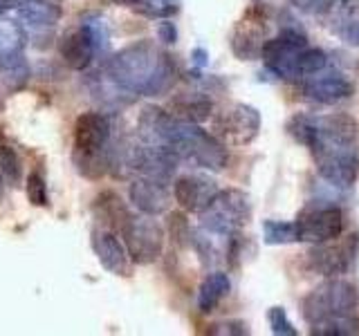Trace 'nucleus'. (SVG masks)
<instances>
[{
    "label": "nucleus",
    "instance_id": "obj_1",
    "mask_svg": "<svg viewBox=\"0 0 359 336\" xmlns=\"http://www.w3.org/2000/svg\"><path fill=\"white\" fill-rule=\"evenodd\" d=\"M290 137H294L312 153L317 173L337 188H351L359 175L357 121L337 112L328 117L294 115L287 121Z\"/></svg>",
    "mask_w": 359,
    "mask_h": 336
},
{
    "label": "nucleus",
    "instance_id": "obj_2",
    "mask_svg": "<svg viewBox=\"0 0 359 336\" xmlns=\"http://www.w3.org/2000/svg\"><path fill=\"white\" fill-rule=\"evenodd\" d=\"M137 128L144 144L171 148L180 157V162L202 168V171H222L229 162V153L216 134L202 130L200 123L177 119L164 108H144Z\"/></svg>",
    "mask_w": 359,
    "mask_h": 336
},
{
    "label": "nucleus",
    "instance_id": "obj_3",
    "mask_svg": "<svg viewBox=\"0 0 359 336\" xmlns=\"http://www.w3.org/2000/svg\"><path fill=\"white\" fill-rule=\"evenodd\" d=\"M106 76L126 94L160 97L175 83V65L155 43L137 41L112 56Z\"/></svg>",
    "mask_w": 359,
    "mask_h": 336
},
{
    "label": "nucleus",
    "instance_id": "obj_4",
    "mask_svg": "<svg viewBox=\"0 0 359 336\" xmlns=\"http://www.w3.org/2000/svg\"><path fill=\"white\" fill-rule=\"evenodd\" d=\"M359 291L353 283L328 278L303 298L301 312L317 336H351L359 332Z\"/></svg>",
    "mask_w": 359,
    "mask_h": 336
},
{
    "label": "nucleus",
    "instance_id": "obj_5",
    "mask_svg": "<svg viewBox=\"0 0 359 336\" xmlns=\"http://www.w3.org/2000/svg\"><path fill=\"white\" fill-rule=\"evenodd\" d=\"M261 59L265 67L285 81H306L328 67V56L319 48H310L306 34L299 29H280L274 38L265 41Z\"/></svg>",
    "mask_w": 359,
    "mask_h": 336
},
{
    "label": "nucleus",
    "instance_id": "obj_6",
    "mask_svg": "<svg viewBox=\"0 0 359 336\" xmlns=\"http://www.w3.org/2000/svg\"><path fill=\"white\" fill-rule=\"evenodd\" d=\"M252 220V197L241 188H224L200 213V227L213 235L241 233Z\"/></svg>",
    "mask_w": 359,
    "mask_h": 336
},
{
    "label": "nucleus",
    "instance_id": "obj_7",
    "mask_svg": "<svg viewBox=\"0 0 359 336\" xmlns=\"http://www.w3.org/2000/svg\"><path fill=\"white\" fill-rule=\"evenodd\" d=\"M110 139V121L99 112H83L74 121V148L79 153V164H95V177L106 173L108 160L104 150Z\"/></svg>",
    "mask_w": 359,
    "mask_h": 336
},
{
    "label": "nucleus",
    "instance_id": "obj_8",
    "mask_svg": "<svg viewBox=\"0 0 359 336\" xmlns=\"http://www.w3.org/2000/svg\"><path fill=\"white\" fill-rule=\"evenodd\" d=\"M261 130V112L247 104H229L213 112L211 134L231 148H241L256 139Z\"/></svg>",
    "mask_w": 359,
    "mask_h": 336
},
{
    "label": "nucleus",
    "instance_id": "obj_9",
    "mask_svg": "<svg viewBox=\"0 0 359 336\" xmlns=\"http://www.w3.org/2000/svg\"><path fill=\"white\" fill-rule=\"evenodd\" d=\"M119 233L123 235V244L135 265H151L164 251V229L146 213L130 216Z\"/></svg>",
    "mask_w": 359,
    "mask_h": 336
},
{
    "label": "nucleus",
    "instance_id": "obj_10",
    "mask_svg": "<svg viewBox=\"0 0 359 336\" xmlns=\"http://www.w3.org/2000/svg\"><path fill=\"white\" fill-rule=\"evenodd\" d=\"M357 253H359V238L357 235H351V238H346L341 242L330 240V242L314 244L306 253L308 255L306 260L312 272H317L319 276H325V278H334L351 269Z\"/></svg>",
    "mask_w": 359,
    "mask_h": 336
},
{
    "label": "nucleus",
    "instance_id": "obj_11",
    "mask_svg": "<svg viewBox=\"0 0 359 336\" xmlns=\"http://www.w3.org/2000/svg\"><path fill=\"white\" fill-rule=\"evenodd\" d=\"M344 211L339 206H312L297 218L299 242L321 244L337 240L344 233Z\"/></svg>",
    "mask_w": 359,
    "mask_h": 336
},
{
    "label": "nucleus",
    "instance_id": "obj_12",
    "mask_svg": "<svg viewBox=\"0 0 359 336\" xmlns=\"http://www.w3.org/2000/svg\"><path fill=\"white\" fill-rule=\"evenodd\" d=\"M128 168L135 171L140 177H153V179H162L168 182L180 166V157L171 150L164 148V146H155V144H140L133 146L128 150Z\"/></svg>",
    "mask_w": 359,
    "mask_h": 336
},
{
    "label": "nucleus",
    "instance_id": "obj_13",
    "mask_svg": "<svg viewBox=\"0 0 359 336\" xmlns=\"http://www.w3.org/2000/svg\"><path fill=\"white\" fill-rule=\"evenodd\" d=\"M218 193H220V188L216 184V179H211L202 173L182 175V177H177L173 184V197L180 204V209L187 213H198V216L216 200Z\"/></svg>",
    "mask_w": 359,
    "mask_h": 336
},
{
    "label": "nucleus",
    "instance_id": "obj_14",
    "mask_svg": "<svg viewBox=\"0 0 359 336\" xmlns=\"http://www.w3.org/2000/svg\"><path fill=\"white\" fill-rule=\"evenodd\" d=\"M303 94H306L314 104L321 106H334L341 104V101L351 99L355 94V83L348 76L339 72H317L308 76L301 85Z\"/></svg>",
    "mask_w": 359,
    "mask_h": 336
},
{
    "label": "nucleus",
    "instance_id": "obj_15",
    "mask_svg": "<svg viewBox=\"0 0 359 336\" xmlns=\"http://www.w3.org/2000/svg\"><path fill=\"white\" fill-rule=\"evenodd\" d=\"M265 18L258 9H250L243 16L241 22H236L233 36H231V50L236 56H241L243 61H254L256 56L263 54L265 45Z\"/></svg>",
    "mask_w": 359,
    "mask_h": 336
},
{
    "label": "nucleus",
    "instance_id": "obj_16",
    "mask_svg": "<svg viewBox=\"0 0 359 336\" xmlns=\"http://www.w3.org/2000/svg\"><path fill=\"white\" fill-rule=\"evenodd\" d=\"M93 249L99 258L101 267L106 272L128 278L130 276V255L128 249L121 244V240L115 235L112 229H95L93 233Z\"/></svg>",
    "mask_w": 359,
    "mask_h": 336
},
{
    "label": "nucleus",
    "instance_id": "obj_17",
    "mask_svg": "<svg viewBox=\"0 0 359 336\" xmlns=\"http://www.w3.org/2000/svg\"><path fill=\"white\" fill-rule=\"evenodd\" d=\"M128 197L135 209H140L146 216H160L171 204V190L166 182L153 177H137L130 184Z\"/></svg>",
    "mask_w": 359,
    "mask_h": 336
},
{
    "label": "nucleus",
    "instance_id": "obj_18",
    "mask_svg": "<svg viewBox=\"0 0 359 336\" xmlns=\"http://www.w3.org/2000/svg\"><path fill=\"white\" fill-rule=\"evenodd\" d=\"M168 112L175 115L177 119H184L191 123H205L213 117V101L202 94V92H189V94H180L173 97L171 104H168Z\"/></svg>",
    "mask_w": 359,
    "mask_h": 336
},
{
    "label": "nucleus",
    "instance_id": "obj_19",
    "mask_svg": "<svg viewBox=\"0 0 359 336\" xmlns=\"http://www.w3.org/2000/svg\"><path fill=\"white\" fill-rule=\"evenodd\" d=\"M61 56L63 61L72 67V70H86V67L93 63L95 59V43L90 38V34L81 27L76 31H70L67 36L61 41Z\"/></svg>",
    "mask_w": 359,
    "mask_h": 336
},
{
    "label": "nucleus",
    "instance_id": "obj_20",
    "mask_svg": "<svg viewBox=\"0 0 359 336\" xmlns=\"http://www.w3.org/2000/svg\"><path fill=\"white\" fill-rule=\"evenodd\" d=\"M231 280L224 272H211L205 280L200 283L198 289V312L200 314H211L218 307V302L229 294Z\"/></svg>",
    "mask_w": 359,
    "mask_h": 336
},
{
    "label": "nucleus",
    "instance_id": "obj_21",
    "mask_svg": "<svg viewBox=\"0 0 359 336\" xmlns=\"http://www.w3.org/2000/svg\"><path fill=\"white\" fill-rule=\"evenodd\" d=\"M32 76L29 63L27 59L18 54H11L7 59H0V85H3L7 92H18L27 85Z\"/></svg>",
    "mask_w": 359,
    "mask_h": 336
},
{
    "label": "nucleus",
    "instance_id": "obj_22",
    "mask_svg": "<svg viewBox=\"0 0 359 336\" xmlns=\"http://www.w3.org/2000/svg\"><path fill=\"white\" fill-rule=\"evenodd\" d=\"M18 16L34 27H52L61 18V7L50 0H22L18 5Z\"/></svg>",
    "mask_w": 359,
    "mask_h": 336
},
{
    "label": "nucleus",
    "instance_id": "obj_23",
    "mask_svg": "<svg viewBox=\"0 0 359 336\" xmlns=\"http://www.w3.org/2000/svg\"><path fill=\"white\" fill-rule=\"evenodd\" d=\"M95 209L99 213V218L104 222H108V227L112 231H121L123 224H126L130 218L126 202H123L117 193H112V190H106V193H101L97 197Z\"/></svg>",
    "mask_w": 359,
    "mask_h": 336
},
{
    "label": "nucleus",
    "instance_id": "obj_24",
    "mask_svg": "<svg viewBox=\"0 0 359 336\" xmlns=\"http://www.w3.org/2000/svg\"><path fill=\"white\" fill-rule=\"evenodd\" d=\"M330 27L344 43L359 48V9H357V5L344 3L341 9L332 16Z\"/></svg>",
    "mask_w": 359,
    "mask_h": 336
},
{
    "label": "nucleus",
    "instance_id": "obj_25",
    "mask_svg": "<svg viewBox=\"0 0 359 336\" xmlns=\"http://www.w3.org/2000/svg\"><path fill=\"white\" fill-rule=\"evenodd\" d=\"M25 45V31L16 20L0 18V59L18 54Z\"/></svg>",
    "mask_w": 359,
    "mask_h": 336
},
{
    "label": "nucleus",
    "instance_id": "obj_26",
    "mask_svg": "<svg viewBox=\"0 0 359 336\" xmlns=\"http://www.w3.org/2000/svg\"><path fill=\"white\" fill-rule=\"evenodd\" d=\"M263 238H265V244H292V242H299L297 220L294 222L265 220L263 222Z\"/></svg>",
    "mask_w": 359,
    "mask_h": 336
},
{
    "label": "nucleus",
    "instance_id": "obj_27",
    "mask_svg": "<svg viewBox=\"0 0 359 336\" xmlns=\"http://www.w3.org/2000/svg\"><path fill=\"white\" fill-rule=\"evenodd\" d=\"M0 175L5 177L9 186H16L20 179V162L14 148L9 146H0Z\"/></svg>",
    "mask_w": 359,
    "mask_h": 336
},
{
    "label": "nucleus",
    "instance_id": "obj_28",
    "mask_svg": "<svg viewBox=\"0 0 359 336\" xmlns=\"http://www.w3.org/2000/svg\"><path fill=\"white\" fill-rule=\"evenodd\" d=\"M83 29L90 34V38H93L97 52H104L108 48V38H110L108 22L101 18V16H90V18H86L83 20Z\"/></svg>",
    "mask_w": 359,
    "mask_h": 336
},
{
    "label": "nucleus",
    "instance_id": "obj_29",
    "mask_svg": "<svg viewBox=\"0 0 359 336\" xmlns=\"http://www.w3.org/2000/svg\"><path fill=\"white\" fill-rule=\"evenodd\" d=\"M267 321H269V330L276 336H297V328L292 325L287 318V314L283 307H269L267 309Z\"/></svg>",
    "mask_w": 359,
    "mask_h": 336
},
{
    "label": "nucleus",
    "instance_id": "obj_30",
    "mask_svg": "<svg viewBox=\"0 0 359 336\" xmlns=\"http://www.w3.org/2000/svg\"><path fill=\"white\" fill-rule=\"evenodd\" d=\"M168 235H171L177 244H189V242H194L196 233L191 231L182 213H171V216H168Z\"/></svg>",
    "mask_w": 359,
    "mask_h": 336
},
{
    "label": "nucleus",
    "instance_id": "obj_31",
    "mask_svg": "<svg viewBox=\"0 0 359 336\" xmlns=\"http://www.w3.org/2000/svg\"><path fill=\"white\" fill-rule=\"evenodd\" d=\"M144 7H140L142 14L153 18H168L180 11V0H144Z\"/></svg>",
    "mask_w": 359,
    "mask_h": 336
},
{
    "label": "nucleus",
    "instance_id": "obj_32",
    "mask_svg": "<svg viewBox=\"0 0 359 336\" xmlns=\"http://www.w3.org/2000/svg\"><path fill=\"white\" fill-rule=\"evenodd\" d=\"M27 197L34 206H48V186L41 173H32L27 177Z\"/></svg>",
    "mask_w": 359,
    "mask_h": 336
},
{
    "label": "nucleus",
    "instance_id": "obj_33",
    "mask_svg": "<svg viewBox=\"0 0 359 336\" xmlns=\"http://www.w3.org/2000/svg\"><path fill=\"white\" fill-rule=\"evenodd\" d=\"M290 3L294 5L299 11H303V14L323 16V14H328V11L332 9L334 0H290Z\"/></svg>",
    "mask_w": 359,
    "mask_h": 336
},
{
    "label": "nucleus",
    "instance_id": "obj_34",
    "mask_svg": "<svg viewBox=\"0 0 359 336\" xmlns=\"http://www.w3.org/2000/svg\"><path fill=\"white\" fill-rule=\"evenodd\" d=\"M157 34H160V41H162V43L173 45V43L177 41V29H175L173 22H168V20L162 22L160 29H157Z\"/></svg>",
    "mask_w": 359,
    "mask_h": 336
},
{
    "label": "nucleus",
    "instance_id": "obj_35",
    "mask_svg": "<svg viewBox=\"0 0 359 336\" xmlns=\"http://www.w3.org/2000/svg\"><path fill=\"white\" fill-rule=\"evenodd\" d=\"M194 56H196V61H194V63H196L198 67H205V65H207V52H205V50H200V48H198V50L194 52Z\"/></svg>",
    "mask_w": 359,
    "mask_h": 336
},
{
    "label": "nucleus",
    "instance_id": "obj_36",
    "mask_svg": "<svg viewBox=\"0 0 359 336\" xmlns=\"http://www.w3.org/2000/svg\"><path fill=\"white\" fill-rule=\"evenodd\" d=\"M20 3H22V0H0V14H3V11H7V9L18 7Z\"/></svg>",
    "mask_w": 359,
    "mask_h": 336
},
{
    "label": "nucleus",
    "instance_id": "obj_37",
    "mask_svg": "<svg viewBox=\"0 0 359 336\" xmlns=\"http://www.w3.org/2000/svg\"><path fill=\"white\" fill-rule=\"evenodd\" d=\"M117 5H123V7H130V5H142L144 0H115Z\"/></svg>",
    "mask_w": 359,
    "mask_h": 336
}]
</instances>
